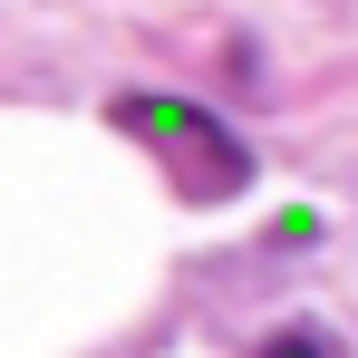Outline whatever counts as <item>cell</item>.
Wrapping results in <instances>:
<instances>
[{
    "instance_id": "6da1fadb",
    "label": "cell",
    "mask_w": 358,
    "mask_h": 358,
    "mask_svg": "<svg viewBox=\"0 0 358 358\" xmlns=\"http://www.w3.org/2000/svg\"><path fill=\"white\" fill-rule=\"evenodd\" d=\"M107 117H117L126 136H145V145L184 175V194H203V203H223V194L252 184V145H242L213 107H194V97H117Z\"/></svg>"
},
{
    "instance_id": "7a4b0ae2",
    "label": "cell",
    "mask_w": 358,
    "mask_h": 358,
    "mask_svg": "<svg viewBox=\"0 0 358 358\" xmlns=\"http://www.w3.org/2000/svg\"><path fill=\"white\" fill-rule=\"evenodd\" d=\"M262 358H339V349H329L320 329H281V339H271V349H262Z\"/></svg>"
}]
</instances>
